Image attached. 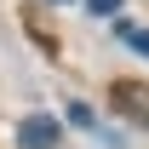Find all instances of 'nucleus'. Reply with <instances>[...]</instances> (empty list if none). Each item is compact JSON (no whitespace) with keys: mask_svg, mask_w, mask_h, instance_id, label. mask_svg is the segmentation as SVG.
Returning <instances> with one entry per match:
<instances>
[{"mask_svg":"<svg viewBox=\"0 0 149 149\" xmlns=\"http://www.w3.org/2000/svg\"><path fill=\"white\" fill-rule=\"evenodd\" d=\"M115 109L126 115V120H143L149 126V86H138V80H115Z\"/></svg>","mask_w":149,"mask_h":149,"instance_id":"nucleus-1","label":"nucleus"},{"mask_svg":"<svg viewBox=\"0 0 149 149\" xmlns=\"http://www.w3.org/2000/svg\"><path fill=\"white\" fill-rule=\"evenodd\" d=\"M57 138H63V132H57L52 115H29L17 126V149H57Z\"/></svg>","mask_w":149,"mask_h":149,"instance_id":"nucleus-2","label":"nucleus"},{"mask_svg":"<svg viewBox=\"0 0 149 149\" xmlns=\"http://www.w3.org/2000/svg\"><path fill=\"white\" fill-rule=\"evenodd\" d=\"M120 40H126L132 52H143V57H149V35H143V29H126V23H120Z\"/></svg>","mask_w":149,"mask_h":149,"instance_id":"nucleus-3","label":"nucleus"},{"mask_svg":"<svg viewBox=\"0 0 149 149\" xmlns=\"http://www.w3.org/2000/svg\"><path fill=\"white\" fill-rule=\"evenodd\" d=\"M86 6H92V17H115V12H120L126 0H86Z\"/></svg>","mask_w":149,"mask_h":149,"instance_id":"nucleus-4","label":"nucleus"}]
</instances>
